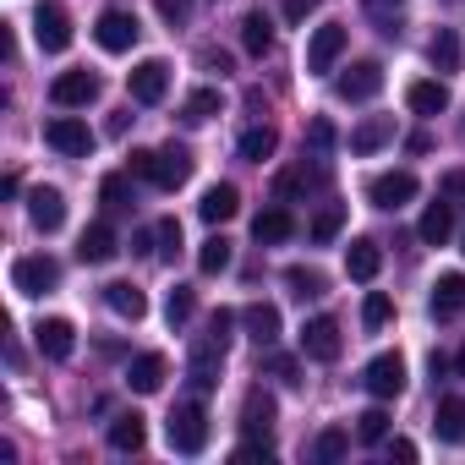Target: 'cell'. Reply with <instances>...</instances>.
Instances as JSON below:
<instances>
[{"label": "cell", "mask_w": 465, "mask_h": 465, "mask_svg": "<svg viewBox=\"0 0 465 465\" xmlns=\"http://www.w3.org/2000/svg\"><path fill=\"white\" fill-rule=\"evenodd\" d=\"M367 197H372V208L394 213V208H405V203L416 197V175H411V170H383V175L367 181Z\"/></svg>", "instance_id": "cell-8"}, {"label": "cell", "mask_w": 465, "mask_h": 465, "mask_svg": "<svg viewBox=\"0 0 465 465\" xmlns=\"http://www.w3.org/2000/svg\"><path fill=\"white\" fill-rule=\"evenodd\" d=\"M285 285H291V296H296V302H318V296L329 291V280H323L318 269H302V263H291V269H285Z\"/></svg>", "instance_id": "cell-34"}, {"label": "cell", "mask_w": 465, "mask_h": 465, "mask_svg": "<svg viewBox=\"0 0 465 465\" xmlns=\"http://www.w3.org/2000/svg\"><path fill=\"white\" fill-rule=\"evenodd\" d=\"M137 17L132 12H104L99 17V28H94V39H99V50H110V55H126L132 45H137Z\"/></svg>", "instance_id": "cell-13"}, {"label": "cell", "mask_w": 465, "mask_h": 465, "mask_svg": "<svg viewBox=\"0 0 465 465\" xmlns=\"http://www.w3.org/2000/svg\"><path fill=\"white\" fill-rule=\"evenodd\" d=\"M427 61H432V72H460V34L454 28H438L432 34V45H427Z\"/></svg>", "instance_id": "cell-32"}, {"label": "cell", "mask_w": 465, "mask_h": 465, "mask_svg": "<svg viewBox=\"0 0 465 465\" xmlns=\"http://www.w3.org/2000/svg\"><path fill=\"white\" fill-rule=\"evenodd\" d=\"M356 438H361V443H383V438H389V411H383V405L361 411V416H356Z\"/></svg>", "instance_id": "cell-39"}, {"label": "cell", "mask_w": 465, "mask_h": 465, "mask_svg": "<svg viewBox=\"0 0 465 465\" xmlns=\"http://www.w3.org/2000/svg\"><path fill=\"white\" fill-rule=\"evenodd\" d=\"M334 94H340L345 104H367V99H378V94H383V66H378V61H356V66H345V72L334 77Z\"/></svg>", "instance_id": "cell-4"}, {"label": "cell", "mask_w": 465, "mask_h": 465, "mask_svg": "<svg viewBox=\"0 0 465 465\" xmlns=\"http://www.w3.org/2000/svg\"><path fill=\"white\" fill-rule=\"evenodd\" d=\"M236 460H263V465H269V460H274V443H269V438H247V443L236 449Z\"/></svg>", "instance_id": "cell-45"}, {"label": "cell", "mask_w": 465, "mask_h": 465, "mask_svg": "<svg viewBox=\"0 0 465 465\" xmlns=\"http://www.w3.org/2000/svg\"><path fill=\"white\" fill-rule=\"evenodd\" d=\"M164 432H170V449H175V454H203V449H208V411H203L197 400H181V405L170 411Z\"/></svg>", "instance_id": "cell-1"}, {"label": "cell", "mask_w": 465, "mask_h": 465, "mask_svg": "<svg viewBox=\"0 0 465 465\" xmlns=\"http://www.w3.org/2000/svg\"><path fill=\"white\" fill-rule=\"evenodd\" d=\"M307 137H312V148H318V153H323V148H334V126H329V121H312V132H307Z\"/></svg>", "instance_id": "cell-49"}, {"label": "cell", "mask_w": 465, "mask_h": 465, "mask_svg": "<svg viewBox=\"0 0 465 465\" xmlns=\"http://www.w3.org/2000/svg\"><path fill=\"white\" fill-rule=\"evenodd\" d=\"M242 45H247V55H269V50H274V23H269V12H247V17H242Z\"/></svg>", "instance_id": "cell-31"}, {"label": "cell", "mask_w": 465, "mask_h": 465, "mask_svg": "<svg viewBox=\"0 0 465 465\" xmlns=\"http://www.w3.org/2000/svg\"><path fill=\"white\" fill-rule=\"evenodd\" d=\"M197 213H203L208 224H224V219H236V213H242V192L230 186V181H219V186H208V192H203Z\"/></svg>", "instance_id": "cell-17"}, {"label": "cell", "mask_w": 465, "mask_h": 465, "mask_svg": "<svg viewBox=\"0 0 465 465\" xmlns=\"http://www.w3.org/2000/svg\"><path fill=\"white\" fill-rule=\"evenodd\" d=\"M104 307H110L115 318H132V323H137V318L148 312V296H143L137 285H126V280H115V285H104Z\"/></svg>", "instance_id": "cell-27"}, {"label": "cell", "mask_w": 465, "mask_h": 465, "mask_svg": "<svg viewBox=\"0 0 465 465\" xmlns=\"http://www.w3.org/2000/svg\"><path fill=\"white\" fill-rule=\"evenodd\" d=\"M389 137H394V121H389V115H367V121L351 132V153H378Z\"/></svg>", "instance_id": "cell-29"}, {"label": "cell", "mask_w": 465, "mask_h": 465, "mask_svg": "<svg viewBox=\"0 0 465 465\" xmlns=\"http://www.w3.org/2000/svg\"><path fill=\"white\" fill-rule=\"evenodd\" d=\"M203 66H213V72H230V55H224V50H203Z\"/></svg>", "instance_id": "cell-52"}, {"label": "cell", "mask_w": 465, "mask_h": 465, "mask_svg": "<svg viewBox=\"0 0 465 465\" xmlns=\"http://www.w3.org/2000/svg\"><path fill=\"white\" fill-rule=\"evenodd\" d=\"M192 148H181V143H170V148H153V186L159 192H175V186H186L192 181Z\"/></svg>", "instance_id": "cell-11"}, {"label": "cell", "mask_w": 465, "mask_h": 465, "mask_svg": "<svg viewBox=\"0 0 465 465\" xmlns=\"http://www.w3.org/2000/svg\"><path fill=\"white\" fill-rule=\"evenodd\" d=\"M132 175H143V181H153V148H132V164H126Z\"/></svg>", "instance_id": "cell-47"}, {"label": "cell", "mask_w": 465, "mask_h": 465, "mask_svg": "<svg viewBox=\"0 0 465 465\" xmlns=\"http://www.w3.org/2000/svg\"><path fill=\"white\" fill-rule=\"evenodd\" d=\"M389 318H394V302H389L383 291H367V302H361V323H367V329H383Z\"/></svg>", "instance_id": "cell-41"}, {"label": "cell", "mask_w": 465, "mask_h": 465, "mask_svg": "<svg viewBox=\"0 0 465 465\" xmlns=\"http://www.w3.org/2000/svg\"><path fill=\"white\" fill-rule=\"evenodd\" d=\"M351 449V432H340V427H329V432H318V443H312V454L323 460V465H334L340 454Z\"/></svg>", "instance_id": "cell-42"}, {"label": "cell", "mask_w": 465, "mask_h": 465, "mask_svg": "<svg viewBox=\"0 0 465 465\" xmlns=\"http://www.w3.org/2000/svg\"><path fill=\"white\" fill-rule=\"evenodd\" d=\"M454 367H460V378H465V345H460V356H454Z\"/></svg>", "instance_id": "cell-54"}, {"label": "cell", "mask_w": 465, "mask_h": 465, "mask_svg": "<svg viewBox=\"0 0 465 465\" xmlns=\"http://www.w3.org/2000/svg\"><path fill=\"white\" fill-rule=\"evenodd\" d=\"M345 45H351L345 23H323V28H312V39H307V72H312V77L334 72L340 55H345Z\"/></svg>", "instance_id": "cell-3"}, {"label": "cell", "mask_w": 465, "mask_h": 465, "mask_svg": "<svg viewBox=\"0 0 465 465\" xmlns=\"http://www.w3.org/2000/svg\"><path fill=\"white\" fill-rule=\"evenodd\" d=\"M213 115H219V94H213V88H197V94L181 104V121H186V126H208Z\"/></svg>", "instance_id": "cell-35"}, {"label": "cell", "mask_w": 465, "mask_h": 465, "mask_svg": "<svg viewBox=\"0 0 465 465\" xmlns=\"http://www.w3.org/2000/svg\"><path fill=\"white\" fill-rule=\"evenodd\" d=\"M242 323H247V334H252L258 345H274V340H280V329H285L274 302H252V307L242 312Z\"/></svg>", "instance_id": "cell-24"}, {"label": "cell", "mask_w": 465, "mask_h": 465, "mask_svg": "<svg viewBox=\"0 0 465 465\" xmlns=\"http://www.w3.org/2000/svg\"><path fill=\"white\" fill-rule=\"evenodd\" d=\"M34 345H39V356H50V361H66V356L77 351V329H72L66 318H45V323L34 329Z\"/></svg>", "instance_id": "cell-15"}, {"label": "cell", "mask_w": 465, "mask_h": 465, "mask_svg": "<svg viewBox=\"0 0 465 465\" xmlns=\"http://www.w3.org/2000/svg\"><path fill=\"white\" fill-rule=\"evenodd\" d=\"M269 372H274V378H285V383H302V378H296V361H291V356H274V361H269Z\"/></svg>", "instance_id": "cell-50"}, {"label": "cell", "mask_w": 465, "mask_h": 465, "mask_svg": "<svg viewBox=\"0 0 465 465\" xmlns=\"http://www.w3.org/2000/svg\"><path fill=\"white\" fill-rule=\"evenodd\" d=\"M192 312H197V296H192L186 285H175V291L164 296V318H170V329H181V323H186Z\"/></svg>", "instance_id": "cell-40"}, {"label": "cell", "mask_w": 465, "mask_h": 465, "mask_svg": "<svg viewBox=\"0 0 465 465\" xmlns=\"http://www.w3.org/2000/svg\"><path fill=\"white\" fill-rule=\"evenodd\" d=\"M400 12H405V0H367V17H372V23H383V34H389V39L400 34V28H394V23H400Z\"/></svg>", "instance_id": "cell-43"}, {"label": "cell", "mask_w": 465, "mask_h": 465, "mask_svg": "<svg viewBox=\"0 0 465 465\" xmlns=\"http://www.w3.org/2000/svg\"><path fill=\"white\" fill-rule=\"evenodd\" d=\"M143 443H148V421H143L137 411H121V416L110 421V449H115V454H137Z\"/></svg>", "instance_id": "cell-21"}, {"label": "cell", "mask_w": 465, "mask_h": 465, "mask_svg": "<svg viewBox=\"0 0 465 465\" xmlns=\"http://www.w3.org/2000/svg\"><path fill=\"white\" fill-rule=\"evenodd\" d=\"M361 383H367L372 400H400V389H405V356H400V351L372 356L367 372H361Z\"/></svg>", "instance_id": "cell-5"}, {"label": "cell", "mask_w": 465, "mask_h": 465, "mask_svg": "<svg viewBox=\"0 0 465 465\" xmlns=\"http://www.w3.org/2000/svg\"><path fill=\"white\" fill-rule=\"evenodd\" d=\"M318 12V0H285V23H307Z\"/></svg>", "instance_id": "cell-48"}, {"label": "cell", "mask_w": 465, "mask_h": 465, "mask_svg": "<svg viewBox=\"0 0 465 465\" xmlns=\"http://www.w3.org/2000/svg\"><path fill=\"white\" fill-rule=\"evenodd\" d=\"M99 72H61L55 83H50V99L61 104V110H83V104H94L99 99Z\"/></svg>", "instance_id": "cell-10"}, {"label": "cell", "mask_w": 465, "mask_h": 465, "mask_svg": "<svg viewBox=\"0 0 465 465\" xmlns=\"http://www.w3.org/2000/svg\"><path fill=\"white\" fill-rule=\"evenodd\" d=\"M99 203H104L110 213H126V208H132V175H104V181H99Z\"/></svg>", "instance_id": "cell-37"}, {"label": "cell", "mask_w": 465, "mask_h": 465, "mask_svg": "<svg viewBox=\"0 0 465 465\" xmlns=\"http://www.w3.org/2000/svg\"><path fill=\"white\" fill-rule=\"evenodd\" d=\"M236 148H242V159H252V164H263V159H274V148H280V132H274L269 121H263V126H247Z\"/></svg>", "instance_id": "cell-33"}, {"label": "cell", "mask_w": 465, "mask_h": 465, "mask_svg": "<svg viewBox=\"0 0 465 465\" xmlns=\"http://www.w3.org/2000/svg\"><path fill=\"white\" fill-rule=\"evenodd\" d=\"M405 104H411L416 115H443V110H449V88L421 77V83H411V88H405Z\"/></svg>", "instance_id": "cell-28"}, {"label": "cell", "mask_w": 465, "mask_h": 465, "mask_svg": "<svg viewBox=\"0 0 465 465\" xmlns=\"http://www.w3.org/2000/svg\"><path fill=\"white\" fill-rule=\"evenodd\" d=\"M252 236H258L263 247H280V242H291V236H296V219H291V208H263V213L252 219Z\"/></svg>", "instance_id": "cell-22"}, {"label": "cell", "mask_w": 465, "mask_h": 465, "mask_svg": "<svg viewBox=\"0 0 465 465\" xmlns=\"http://www.w3.org/2000/svg\"><path fill=\"white\" fill-rule=\"evenodd\" d=\"M389 460H416V443H411V438H394V443H389Z\"/></svg>", "instance_id": "cell-51"}, {"label": "cell", "mask_w": 465, "mask_h": 465, "mask_svg": "<svg viewBox=\"0 0 465 465\" xmlns=\"http://www.w3.org/2000/svg\"><path fill=\"white\" fill-rule=\"evenodd\" d=\"M164 378H170V361H164L159 351H143V356H132V367H126V383H132L137 394H159Z\"/></svg>", "instance_id": "cell-16"}, {"label": "cell", "mask_w": 465, "mask_h": 465, "mask_svg": "<svg viewBox=\"0 0 465 465\" xmlns=\"http://www.w3.org/2000/svg\"><path fill=\"white\" fill-rule=\"evenodd\" d=\"M465 312V274H438L432 285V318H460Z\"/></svg>", "instance_id": "cell-25"}, {"label": "cell", "mask_w": 465, "mask_h": 465, "mask_svg": "<svg viewBox=\"0 0 465 465\" xmlns=\"http://www.w3.org/2000/svg\"><path fill=\"white\" fill-rule=\"evenodd\" d=\"M378 269H383V252H378V242L356 236V242L345 247V274H351V280H361V285H372V280H378Z\"/></svg>", "instance_id": "cell-18"}, {"label": "cell", "mask_w": 465, "mask_h": 465, "mask_svg": "<svg viewBox=\"0 0 465 465\" xmlns=\"http://www.w3.org/2000/svg\"><path fill=\"white\" fill-rule=\"evenodd\" d=\"M449 230H454V208H449V203H427L416 236H421L427 247H443V242H449Z\"/></svg>", "instance_id": "cell-30"}, {"label": "cell", "mask_w": 465, "mask_h": 465, "mask_svg": "<svg viewBox=\"0 0 465 465\" xmlns=\"http://www.w3.org/2000/svg\"><path fill=\"white\" fill-rule=\"evenodd\" d=\"M274 416H280V405H274V394H263V389H247V400H242V427H247L252 438H269V427H274Z\"/></svg>", "instance_id": "cell-19"}, {"label": "cell", "mask_w": 465, "mask_h": 465, "mask_svg": "<svg viewBox=\"0 0 465 465\" xmlns=\"http://www.w3.org/2000/svg\"><path fill=\"white\" fill-rule=\"evenodd\" d=\"M340 230H345V208H340V203H323V208H318V219H312V242H318V247H329Z\"/></svg>", "instance_id": "cell-38"}, {"label": "cell", "mask_w": 465, "mask_h": 465, "mask_svg": "<svg viewBox=\"0 0 465 465\" xmlns=\"http://www.w3.org/2000/svg\"><path fill=\"white\" fill-rule=\"evenodd\" d=\"M153 6H159V17H164V23H186L192 0H153Z\"/></svg>", "instance_id": "cell-46"}, {"label": "cell", "mask_w": 465, "mask_h": 465, "mask_svg": "<svg viewBox=\"0 0 465 465\" xmlns=\"http://www.w3.org/2000/svg\"><path fill=\"white\" fill-rule=\"evenodd\" d=\"M45 143H50L55 153H66V159H88V153H94V132H88L77 115H55V121L45 126Z\"/></svg>", "instance_id": "cell-7"}, {"label": "cell", "mask_w": 465, "mask_h": 465, "mask_svg": "<svg viewBox=\"0 0 465 465\" xmlns=\"http://www.w3.org/2000/svg\"><path fill=\"white\" fill-rule=\"evenodd\" d=\"M230 258H236V252H230V242H224V236H208V242L197 247V269H203V274H224V269H230Z\"/></svg>", "instance_id": "cell-36"}, {"label": "cell", "mask_w": 465, "mask_h": 465, "mask_svg": "<svg viewBox=\"0 0 465 465\" xmlns=\"http://www.w3.org/2000/svg\"><path fill=\"white\" fill-rule=\"evenodd\" d=\"M126 88H132L137 104H159V99L170 94V66H164V61H137L132 77H126Z\"/></svg>", "instance_id": "cell-14"}, {"label": "cell", "mask_w": 465, "mask_h": 465, "mask_svg": "<svg viewBox=\"0 0 465 465\" xmlns=\"http://www.w3.org/2000/svg\"><path fill=\"white\" fill-rule=\"evenodd\" d=\"M296 345H302V356H312V361H340V351H345L334 318H307L302 334H296Z\"/></svg>", "instance_id": "cell-6"}, {"label": "cell", "mask_w": 465, "mask_h": 465, "mask_svg": "<svg viewBox=\"0 0 465 465\" xmlns=\"http://www.w3.org/2000/svg\"><path fill=\"white\" fill-rule=\"evenodd\" d=\"M323 181H329V170H323V164H312V170H307V164H296V170H285V175L274 181V192L291 203V197H307V192H318Z\"/></svg>", "instance_id": "cell-26"}, {"label": "cell", "mask_w": 465, "mask_h": 465, "mask_svg": "<svg viewBox=\"0 0 465 465\" xmlns=\"http://www.w3.org/2000/svg\"><path fill=\"white\" fill-rule=\"evenodd\" d=\"M115 252H121V247H115V230H110L104 219L83 230V242H77V258H83V263H110Z\"/></svg>", "instance_id": "cell-23"}, {"label": "cell", "mask_w": 465, "mask_h": 465, "mask_svg": "<svg viewBox=\"0 0 465 465\" xmlns=\"http://www.w3.org/2000/svg\"><path fill=\"white\" fill-rule=\"evenodd\" d=\"M34 39H39V50L45 55H61V50H72V17L61 12V6H45L34 12Z\"/></svg>", "instance_id": "cell-9"}, {"label": "cell", "mask_w": 465, "mask_h": 465, "mask_svg": "<svg viewBox=\"0 0 465 465\" xmlns=\"http://www.w3.org/2000/svg\"><path fill=\"white\" fill-rule=\"evenodd\" d=\"M12 285H17V296H50V291L61 285V263H55L50 252L17 258V263H12Z\"/></svg>", "instance_id": "cell-2"}, {"label": "cell", "mask_w": 465, "mask_h": 465, "mask_svg": "<svg viewBox=\"0 0 465 465\" xmlns=\"http://www.w3.org/2000/svg\"><path fill=\"white\" fill-rule=\"evenodd\" d=\"M153 236H159V258H164V263H175V252H181V219H159Z\"/></svg>", "instance_id": "cell-44"}, {"label": "cell", "mask_w": 465, "mask_h": 465, "mask_svg": "<svg viewBox=\"0 0 465 465\" xmlns=\"http://www.w3.org/2000/svg\"><path fill=\"white\" fill-rule=\"evenodd\" d=\"M432 432H438V443H465V400H460V394H443V400H438Z\"/></svg>", "instance_id": "cell-20"}, {"label": "cell", "mask_w": 465, "mask_h": 465, "mask_svg": "<svg viewBox=\"0 0 465 465\" xmlns=\"http://www.w3.org/2000/svg\"><path fill=\"white\" fill-rule=\"evenodd\" d=\"M126 126H132V110H121V115H110V137H121Z\"/></svg>", "instance_id": "cell-53"}, {"label": "cell", "mask_w": 465, "mask_h": 465, "mask_svg": "<svg viewBox=\"0 0 465 465\" xmlns=\"http://www.w3.org/2000/svg\"><path fill=\"white\" fill-rule=\"evenodd\" d=\"M28 219H34L39 236H55V230L66 224V197H61L55 186H34V192H28Z\"/></svg>", "instance_id": "cell-12"}]
</instances>
